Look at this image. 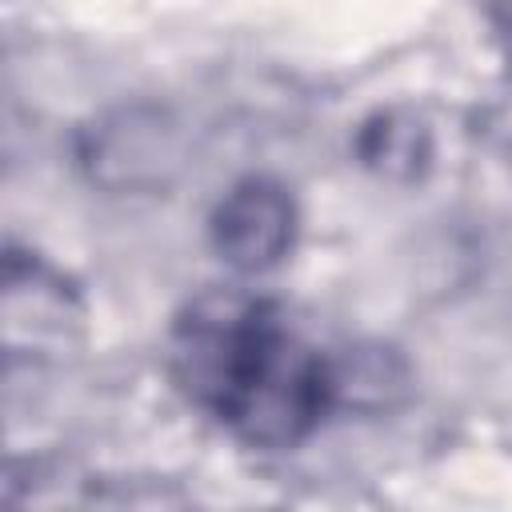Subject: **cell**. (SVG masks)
Returning a JSON list of instances; mask_svg holds the SVG:
<instances>
[{
    "mask_svg": "<svg viewBox=\"0 0 512 512\" xmlns=\"http://www.w3.org/2000/svg\"><path fill=\"white\" fill-rule=\"evenodd\" d=\"M488 24L500 52L512 60V0H488Z\"/></svg>",
    "mask_w": 512,
    "mask_h": 512,
    "instance_id": "5b68a950",
    "label": "cell"
},
{
    "mask_svg": "<svg viewBox=\"0 0 512 512\" xmlns=\"http://www.w3.org/2000/svg\"><path fill=\"white\" fill-rule=\"evenodd\" d=\"M168 364L184 396L252 448H296L340 404L336 360L272 300L244 292L192 300L172 328Z\"/></svg>",
    "mask_w": 512,
    "mask_h": 512,
    "instance_id": "6da1fadb",
    "label": "cell"
},
{
    "mask_svg": "<svg viewBox=\"0 0 512 512\" xmlns=\"http://www.w3.org/2000/svg\"><path fill=\"white\" fill-rule=\"evenodd\" d=\"M360 156L368 168L392 180H412L428 164V132L416 116L380 112L360 132Z\"/></svg>",
    "mask_w": 512,
    "mask_h": 512,
    "instance_id": "277c9868",
    "label": "cell"
},
{
    "mask_svg": "<svg viewBox=\"0 0 512 512\" xmlns=\"http://www.w3.org/2000/svg\"><path fill=\"white\" fill-rule=\"evenodd\" d=\"M296 240V200L280 180L248 176L212 212V248L236 272L276 268Z\"/></svg>",
    "mask_w": 512,
    "mask_h": 512,
    "instance_id": "7a4b0ae2",
    "label": "cell"
},
{
    "mask_svg": "<svg viewBox=\"0 0 512 512\" xmlns=\"http://www.w3.org/2000/svg\"><path fill=\"white\" fill-rule=\"evenodd\" d=\"M80 332V300L60 272L36 256L8 252L4 260V344L8 352H64Z\"/></svg>",
    "mask_w": 512,
    "mask_h": 512,
    "instance_id": "3957f363",
    "label": "cell"
}]
</instances>
